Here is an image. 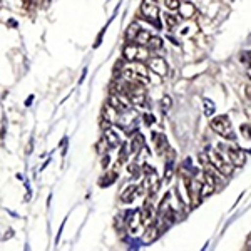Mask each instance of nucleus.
I'll use <instances>...</instances> for the list:
<instances>
[{
	"label": "nucleus",
	"instance_id": "f257e3e1",
	"mask_svg": "<svg viewBox=\"0 0 251 251\" xmlns=\"http://www.w3.org/2000/svg\"><path fill=\"white\" fill-rule=\"evenodd\" d=\"M121 74L127 82H149V71L141 60L127 62L123 67Z\"/></svg>",
	"mask_w": 251,
	"mask_h": 251
},
{
	"label": "nucleus",
	"instance_id": "9b49d317",
	"mask_svg": "<svg viewBox=\"0 0 251 251\" xmlns=\"http://www.w3.org/2000/svg\"><path fill=\"white\" fill-rule=\"evenodd\" d=\"M177 10H179V15L184 20L194 19V15H196V7H194L191 2H181L179 9H177Z\"/></svg>",
	"mask_w": 251,
	"mask_h": 251
},
{
	"label": "nucleus",
	"instance_id": "ddd939ff",
	"mask_svg": "<svg viewBox=\"0 0 251 251\" xmlns=\"http://www.w3.org/2000/svg\"><path fill=\"white\" fill-rule=\"evenodd\" d=\"M152 218H154V213H152V208H151V203H146L144 208L141 209V220H143V225L144 226H149L152 223Z\"/></svg>",
	"mask_w": 251,
	"mask_h": 251
},
{
	"label": "nucleus",
	"instance_id": "423d86ee",
	"mask_svg": "<svg viewBox=\"0 0 251 251\" xmlns=\"http://www.w3.org/2000/svg\"><path fill=\"white\" fill-rule=\"evenodd\" d=\"M141 14H143L148 20H151V22H156L157 15H159V5H157V0H143Z\"/></svg>",
	"mask_w": 251,
	"mask_h": 251
},
{
	"label": "nucleus",
	"instance_id": "f8f14e48",
	"mask_svg": "<svg viewBox=\"0 0 251 251\" xmlns=\"http://www.w3.org/2000/svg\"><path fill=\"white\" fill-rule=\"evenodd\" d=\"M104 141L107 143L109 148H116V146L121 144V137L112 127H106V131H104Z\"/></svg>",
	"mask_w": 251,
	"mask_h": 251
},
{
	"label": "nucleus",
	"instance_id": "aec40b11",
	"mask_svg": "<svg viewBox=\"0 0 251 251\" xmlns=\"http://www.w3.org/2000/svg\"><path fill=\"white\" fill-rule=\"evenodd\" d=\"M148 47L151 49V50H161V49H163V40L157 37V35H152L148 44Z\"/></svg>",
	"mask_w": 251,
	"mask_h": 251
},
{
	"label": "nucleus",
	"instance_id": "f03ea898",
	"mask_svg": "<svg viewBox=\"0 0 251 251\" xmlns=\"http://www.w3.org/2000/svg\"><path fill=\"white\" fill-rule=\"evenodd\" d=\"M206 157H208L209 163H211L221 174H225V176H229V174L233 173V163L229 161L228 154L223 156L221 151H216V149H214V151H208Z\"/></svg>",
	"mask_w": 251,
	"mask_h": 251
},
{
	"label": "nucleus",
	"instance_id": "9d476101",
	"mask_svg": "<svg viewBox=\"0 0 251 251\" xmlns=\"http://www.w3.org/2000/svg\"><path fill=\"white\" fill-rule=\"evenodd\" d=\"M137 194H139V186L131 184L123 189V193H121V201H123V203H132Z\"/></svg>",
	"mask_w": 251,
	"mask_h": 251
},
{
	"label": "nucleus",
	"instance_id": "5701e85b",
	"mask_svg": "<svg viewBox=\"0 0 251 251\" xmlns=\"http://www.w3.org/2000/svg\"><path fill=\"white\" fill-rule=\"evenodd\" d=\"M166 7H168L169 10H177L179 9V0H164Z\"/></svg>",
	"mask_w": 251,
	"mask_h": 251
},
{
	"label": "nucleus",
	"instance_id": "6e6552de",
	"mask_svg": "<svg viewBox=\"0 0 251 251\" xmlns=\"http://www.w3.org/2000/svg\"><path fill=\"white\" fill-rule=\"evenodd\" d=\"M226 154H228L229 161L233 163V166L241 168V166L246 163V152L243 151V149H240V148H234V146H231V148H228Z\"/></svg>",
	"mask_w": 251,
	"mask_h": 251
},
{
	"label": "nucleus",
	"instance_id": "1a4fd4ad",
	"mask_svg": "<svg viewBox=\"0 0 251 251\" xmlns=\"http://www.w3.org/2000/svg\"><path fill=\"white\" fill-rule=\"evenodd\" d=\"M198 25H196V22H194L193 19H189V20H184V24L179 27V35L181 37H193L194 34H198Z\"/></svg>",
	"mask_w": 251,
	"mask_h": 251
},
{
	"label": "nucleus",
	"instance_id": "c85d7f7f",
	"mask_svg": "<svg viewBox=\"0 0 251 251\" xmlns=\"http://www.w3.org/2000/svg\"><path fill=\"white\" fill-rule=\"evenodd\" d=\"M248 75H250V79H251V67L248 69Z\"/></svg>",
	"mask_w": 251,
	"mask_h": 251
},
{
	"label": "nucleus",
	"instance_id": "f3484780",
	"mask_svg": "<svg viewBox=\"0 0 251 251\" xmlns=\"http://www.w3.org/2000/svg\"><path fill=\"white\" fill-rule=\"evenodd\" d=\"M117 112H119L117 109L112 107L111 104H107L106 109H104V114H102V116H104V121H109V123H114L116 117H117Z\"/></svg>",
	"mask_w": 251,
	"mask_h": 251
},
{
	"label": "nucleus",
	"instance_id": "39448f33",
	"mask_svg": "<svg viewBox=\"0 0 251 251\" xmlns=\"http://www.w3.org/2000/svg\"><path fill=\"white\" fill-rule=\"evenodd\" d=\"M109 104H111L114 109H117L119 112H126L132 102H131V99H129L127 94H123V92H114V94H111V97H109Z\"/></svg>",
	"mask_w": 251,
	"mask_h": 251
},
{
	"label": "nucleus",
	"instance_id": "7ed1b4c3",
	"mask_svg": "<svg viewBox=\"0 0 251 251\" xmlns=\"http://www.w3.org/2000/svg\"><path fill=\"white\" fill-rule=\"evenodd\" d=\"M209 126H211V129L214 132H216L218 136L225 137V139L228 141H233L234 139V131H233V126L231 123H229V119L226 116H216L211 119V123H209Z\"/></svg>",
	"mask_w": 251,
	"mask_h": 251
},
{
	"label": "nucleus",
	"instance_id": "412c9836",
	"mask_svg": "<svg viewBox=\"0 0 251 251\" xmlns=\"http://www.w3.org/2000/svg\"><path fill=\"white\" fill-rule=\"evenodd\" d=\"M154 141H156V148L159 149V152H163V148H164V146H168V143H166V139H164V136H156Z\"/></svg>",
	"mask_w": 251,
	"mask_h": 251
},
{
	"label": "nucleus",
	"instance_id": "20e7f679",
	"mask_svg": "<svg viewBox=\"0 0 251 251\" xmlns=\"http://www.w3.org/2000/svg\"><path fill=\"white\" fill-rule=\"evenodd\" d=\"M123 55L127 62H132V60H146L149 59V47L148 46H141V44H129V46L124 47Z\"/></svg>",
	"mask_w": 251,
	"mask_h": 251
},
{
	"label": "nucleus",
	"instance_id": "6ab92c4d",
	"mask_svg": "<svg viewBox=\"0 0 251 251\" xmlns=\"http://www.w3.org/2000/svg\"><path fill=\"white\" fill-rule=\"evenodd\" d=\"M143 29V27L139 25V24H131V27L127 29V34H126V37L129 40H136L137 34H139V30Z\"/></svg>",
	"mask_w": 251,
	"mask_h": 251
},
{
	"label": "nucleus",
	"instance_id": "0eeeda50",
	"mask_svg": "<svg viewBox=\"0 0 251 251\" xmlns=\"http://www.w3.org/2000/svg\"><path fill=\"white\" fill-rule=\"evenodd\" d=\"M149 71H152L154 74L161 75V77H164L166 74H168V62L163 59V57H149Z\"/></svg>",
	"mask_w": 251,
	"mask_h": 251
},
{
	"label": "nucleus",
	"instance_id": "a211bd4d",
	"mask_svg": "<svg viewBox=\"0 0 251 251\" xmlns=\"http://www.w3.org/2000/svg\"><path fill=\"white\" fill-rule=\"evenodd\" d=\"M177 22H179V20H177L176 15H173V14H164V25L168 27V30H173L174 27L177 25Z\"/></svg>",
	"mask_w": 251,
	"mask_h": 251
},
{
	"label": "nucleus",
	"instance_id": "dca6fc26",
	"mask_svg": "<svg viewBox=\"0 0 251 251\" xmlns=\"http://www.w3.org/2000/svg\"><path fill=\"white\" fill-rule=\"evenodd\" d=\"M151 37H152V35L149 34V30L141 29V30H139V34H137V37H136L134 42H136V44H141V46H148L149 40H151Z\"/></svg>",
	"mask_w": 251,
	"mask_h": 251
},
{
	"label": "nucleus",
	"instance_id": "a878e982",
	"mask_svg": "<svg viewBox=\"0 0 251 251\" xmlns=\"http://www.w3.org/2000/svg\"><path fill=\"white\" fill-rule=\"evenodd\" d=\"M245 92H246V97H248V99H251V86H246Z\"/></svg>",
	"mask_w": 251,
	"mask_h": 251
},
{
	"label": "nucleus",
	"instance_id": "b1692460",
	"mask_svg": "<svg viewBox=\"0 0 251 251\" xmlns=\"http://www.w3.org/2000/svg\"><path fill=\"white\" fill-rule=\"evenodd\" d=\"M139 146H143V136H136V137H134L131 149H132V151H137V149H139Z\"/></svg>",
	"mask_w": 251,
	"mask_h": 251
},
{
	"label": "nucleus",
	"instance_id": "4be33fe9",
	"mask_svg": "<svg viewBox=\"0 0 251 251\" xmlns=\"http://www.w3.org/2000/svg\"><path fill=\"white\" fill-rule=\"evenodd\" d=\"M243 137H246V139H251V126L250 124H243L240 127Z\"/></svg>",
	"mask_w": 251,
	"mask_h": 251
},
{
	"label": "nucleus",
	"instance_id": "cd10ccee",
	"mask_svg": "<svg viewBox=\"0 0 251 251\" xmlns=\"http://www.w3.org/2000/svg\"><path fill=\"white\" fill-rule=\"evenodd\" d=\"M246 116H248L250 119H251V102L248 104V106H246Z\"/></svg>",
	"mask_w": 251,
	"mask_h": 251
},
{
	"label": "nucleus",
	"instance_id": "c756f323",
	"mask_svg": "<svg viewBox=\"0 0 251 251\" xmlns=\"http://www.w3.org/2000/svg\"><path fill=\"white\" fill-rule=\"evenodd\" d=\"M250 248H251V245H250Z\"/></svg>",
	"mask_w": 251,
	"mask_h": 251
},
{
	"label": "nucleus",
	"instance_id": "2eb2a0df",
	"mask_svg": "<svg viewBox=\"0 0 251 251\" xmlns=\"http://www.w3.org/2000/svg\"><path fill=\"white\" fill-rule=\"evenodd\" d=\"M214 186H216V183H211V181H206L204 179V184L201 186V200L211 196L213 191H214Z\"/></svg>",
	"mask_w": 251,
	"mask_h": 251
},
{
	"label": "nucleus",
	"instance_id": "bb28decb",
	"mask_svg": "<svg viewBox=\"0 0 251 251\" xmlns=\"http://www.w3.org/2000/svg\"><path fill=\"white\" fill-rule=\"evenodd\" d=\"M144 119H146V123H148V124L154 123V117H151V116H144Z\"/></svg>",
	"mask_w": 251,
	"mask_h": 251
},
{
	"label": "nucleus",
	"instance_id": "4468645a",
	"mask_svg": "<svg viewBox=\"0 0 251 251\" xmlns=\"http://www.w3.org/2000/svg\"><path fill=\"white\" fill-rule=\"evenodd\" d=\"M141 226H144V225H143V220H141V211H139L132 216L131 221H129V229H131V233H137V231H141Z\"/></svg>",
	"mask_w": 251,
	"mask_h": 251
},
{
	"label": "nucleus",
	"instance_id": "393cba45",
	"mask_svg": "<svg viewBox=\"0 0 251 251\" xmlns=\"http://www.w3.org/2000/svg\"><path fill=\"white\" fill-rule=\"evenodd\" d=\"M163 107H164V109H169V107H171V99H169L168 96H166L164 99H163Z\"/></svg>",
	"mask_w": 251,
	"mask_h": 251
}]
</instances>
